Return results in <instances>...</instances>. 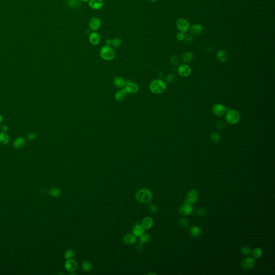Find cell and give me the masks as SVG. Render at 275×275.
I'll list each match as a JSON object with an SVG mask.
<instances>
[{
	"instance_id": "obj_1",
	"label": "cell",
	"mask_w": 275,
	"mask_h": 275,
	"mask_svg": "<svg viewBox=\"0 0 275 275\" xmlns=\"http://www.w3.org/2000/svg\"><path fill=\"white\" fill-rule=\"evenodd\" d=\"M136 198L139 202L147 204L151 201L152 194L148 189H142L136 192Z\"/></svg>"
},
{
	"instance_id": "obj_2",
	"label": "cell",
	"mask_w": 275,
	"mask_h": 275,
	"mask_svg": "<svg viewBox=\"0 0 275 275\" xmlns=\"http://www.w3.org/2000/svg\"><path fill=\"white\" fill-rule=\"evenodd\" d=\"M150 90L155 94H160L164 93L166 89V84L161 80H155L150 84Z\"/></svg>"
},
{
	"instance_id": "obj_3",
	"label": "cell",
	"mask_w": 275,
	"mask_h": 275,
	"mask_svg": "<svg viewBox=\"0 0 275 275\" xmlns=\"http://www.w3.org/2000/svg\"><path fill=\"white\" fill-rule=\"evenodd\" d=\"M240 114L235 110H229L226 112L225 119L226 121L230 124H238L240 121Z\"/></svg>"
},
{
	"instance_id": "obj_4",
	"label": "cell",
	"mask_w": 275,
	"mask_h": 275,
	"mask_svg": "<svg viewBox=\"0 0 275 275\" xmlns=\"http://www.w3.org/2000/svg\"><path fill=\"white\" fill-rule=\"evenodd\" d=\"M100 55L102 59L109 61L114 58L115 56L114 51L110 46L106 45L103 47L100 51Z\"/></svg>"
},
{
	"instance_id": "obj_5",
	"label": "cell",
	"mask_w": 275,
	"mask_h": 275,
	"mask_svg": "<svg viewBox=\"0 0 275 275\" xmlns=\"http://www.w3.org/2000/svg\"><path fill=\"white\" fill-rule=\"evenodd\" d=\"M176 27L179 32L186 33L188 31L190 28V24L188 21L185 19H178L176 23Z\"/></svg>"
},
{
	"instance_id": "obj_6",
	"label": "cell",
	"mask_w": 275,
	"mask_h": 275,
	"mask_svg": "<svg viewBox=\"0 0 275 275\" xmlns=\"http://www.w3.org/2000/svg\"><path fill=\"white\" fill-rule=\"evenodd\" d=\"M193 211L194 207L191 204L186 201L184 203L179 207V213L184 216H188L191 214L193 212Z\"/></svg>"
},
{
	"instance_id": "obj_7",
	"label": "cell",
	"mask_w": 275,
	"mask_h": 275,
	"mask_svg": "<svg viewBox=\"0 0 275 275\" xmlns=\"http://www.w3.org/2000/svg\"><path fill=\"white\" fill-rule=\"evenodd\" d=\"M228 110V109L221 104H216L214 105L212 108L213 114L217 116H222L225 114Z\"/></svg>"
},
{
	"instance_id": "obj_8",
	"label": "cell",
	"mask_w": 275,
	"mask_h": 275,
	"mask_svg": "<svg viewBox=\"0 0 275 275\" xmlns=\"http://www.w3.org/2000/svg\"><path fill=\"white\" fill-rule=\"evenodd\" d=\"M125 88L124 89L126 91V93L128 94H134L136 93L138 91L139 87L137 85V84L130 81H126V84L125 86Z\"/></svg>"
},
{
	"instance_id": "obj_9",
	"label": "cell",
	"mask_w": 275,
	"mask_h": 275,
	"mask_svg": "<svg viewBox=\"0 0 275 275\" xmlns=\"http://www.w3.org/2000/svg\"><path fill=\"white\" fill-rule=\"evenodd\" d=\"M198 192L195 189H192L188 192L186 201L190 204H194L198 201Z\"/></svg>"
},
{
	"instance_id": "obj_10",
	"label": "cell",
	"mask_w": 275,
	"mask_h": 275,
	"mask_svg": "<svg viewBox=\"0 0 275 275\" xmlns=\"http://www.w3.org/2000/svg\"><path fill=\"white\" fill-rule=\"evenodd\" d=\"M255 264V260L252 257H247L241 262V267L245 270L252 269Z\"/></svg>"
},
{
	"instance_id": "obj_11",
	"label": "cell",
	"mask_w": 275,
	"mask_h": 275,
	"mask_svg": "<svg viewBox=\"0 0 275 275\" xmlns=\"http://www.w3.org/2000/svg\"><path fill=\"white\" fill-rule=\"evenodd\" d=\"M78 264L76 261L73 259H68L65 263V267L66 269L69 272H74L77 268Z\"/></svg>"
},
{
	"instance_id": "obj_12",
	"label": "cell",
	"mask_w": 275,
	"mask_h": 275,
	"mask_svg": "<svg viewBox=\"0 0 275 275\" xmlns=\"http://www.w3.org/2000/svg\"><path fill=\"white\" fill-rule=\"evenodd\" d=\"M178 71L181 76L186 77L190 75L191 73V69L188 65H182L178 68Z\"/></svg>"
},
{
	"instance_id": "obj_13",
	"label": "cell",
	"mask_w": 275,
	"mask_h": 275,
	"mask_svg": "<svg viewBox=\"0 0 275 275\" xmlns=\"http://www.w3.org/2000/svg\"><path fill=\"white\" fill-rule=\"evenodd\" d=\"M89 25L91 30L93 31H97L101 25V22L99 18L93 17L90 20Z\"/></svg>"
},
{
	"instance_id": "obj_14",
	"label": "cell",
	"mask_w": 275,
	"mask_h": 275,
	"mask_svg": "<svg viewBox=\"0 0 275 275\" xmlns=\"http://www.w3.org/2000/svg\"><path fill=\"white\" fill-rule=\"evenodd\" d=\"M190 31L192 35L198 36L203 32V27L199 24H195L192 25L190 29Z\"/></svg>"
},
{
	"instance_id": "obj_15",
	"label": "cell",
	"mask_w": 275,
	"mask_h": 275,
	"mask_svg": "<svg viewBox=\"0 0 275 275\" xmlns=\"http://www.w3.org/2000/svg\"><path fill=\"white\" fill-rule=\"evenodd\" d=\"M89 5L93 9H100L103 6V2L102 0H90Z\"/></svg>"
},
{
	"instance_id": "obj_16",
	"label": "cell",
	"mask_w": 275,
	"mask_h": 275,
	"mask_svg": "<svg viewBox=\"0 0 275 275\" xmlns=\"http://www.w3.org/2000/svg\"><path fill=\"white\" fill-rule=\"evenodd\" d=\"M132 232L133 234H134L136 236H140L143 233H144L145 229L143 227L142 225L136 224L133 227Z\"/></svg>"
},
{
	"instance_id": "obj_17",
	"label": "cell",
	"mask_w": 275,
	"mask_h": 275,
	"mask_svg": "<svg viewBox=\"0 0 275 275\" xmlns=\"http://www.w3.org/2000/svg\"><path fill=\"white\" fill-rule=\"evenodd\" d=\"M190 233L193 237L198 238L202 234V230L198 226H194L190 229Z\"/></svg>"
},
{
	"instance_id": "obj_18",
	"label": "cell",
	"mask_w": 275,
	"mask_h": 275,
	"mask_svg": "<svg viewBox=\"0 0 275 275\" xmlns=\"http://www.w3.org/2000/svg\"><path fill=\"white\" fill-rule=\"evenodd\" d=\"M136 241V236L133 234H127L123 238L124 243L127 244H132Z\"/></svg>"
},
{
	"instance_id": "obj_19",
	"label": "cell",
	"mask_w": 275,
	"mask_h": 275,
	"mask_svg": "<svg viewBox=\"0 0 275 275\" xmlns=\"http://www.w3.org/2000/svg\"><path fill=\"white\" fill-rule=\"evenodd\" d=\"M228 54L224 50H220L216 54V58L220 62H224L228 59Z\"/></svg>"
},
{
	"instance_id": "obj_20",
	"label": "cell",
	"mask_w": 275,
	"mask_h": 275,
	"mask_svg": "<svg viewBox=\"0 0 275 275\" xmlns=\"http://www.w3.org/2000/svg\"><path fill=\"white\" fill-rule=\"evenodd\" d=\"M154 221L151 217L147 216L142 221V226L145 229H149L153 225Z\"/></svg>"
},
{
	"instance_id": "obj_21",
	"label": "cell",
	"mask_w": 275,
	"mask_h": 275,
	"mask_svg": "<svg viewBox=\"0 0 275 275\" xmlns=\"http://www.w3.org/2000/svg\"><path fill=\"white\" fill-rule=\"evenodd\" d=\"M89 41L93 45H97L100 41V36L97 32H92L89 36Z\"/></svg>"
},
{
	"instance_id": "obj_22",
	"label": "cell",
	"mask_w": 275,
	"mask_h": 275,
	"mask_svg": "<svg viewBox=\"0 0 275 275\" xmlns=\"http://www.w3.org/2000/svg\"><path fill=\"white\" fill-rule=\"evenodd\" d=\"M113 84L118 88H123L125 86L126 81L122 77H117L114 79Z\"/></svg>"
},
{
	"instance_id": "obj_23",
	"label": "cell",
	"mask_w": 275,
	"mask_h": 275,
	"mask_svg": "<svg viewBox=\"0 0 275 275\" xmlns=\"http://www.w3.org/2000/svg\"><path fill=\"white\" fill-rule=\"evenodd\" d=\"M25 142H26V141L24 138L19 137L15 140V141L14 142V146L16 149H22L25 145Z\"/></svg>"
},
{
	"instance_id": "obj_24",
	"label": "cell",
	"mask_w": 275,
	"mask_h": 275,
	"mask_svg": "<svg viewBox=\"0 0 275 275\" xmlns=\"http://www.w3.org/2000/svg\"><path fill=\"white\" fill-rule=\"evenodd\" d=\"M127 94V93H126V91L124 89L118 91L117 93L116 94L115 99L118 102H121L125 99Z\"/></svg>"
},
{
	"instance_id": "obj_25",
	"label": "cell",
	"mask_w": 275,
	"mask_h": 275,
	"mask_svg": "<svg viewBox=\"0 0 275 275\" xmlns=\"http://www.w3.org/2000/svg\"><path fill=\"white\" fill-rule=\"evenodd\" d=\"M106 44L108 46H110V45H112V46L114 47H118L121 44V39L119 38H114L113 40H111L110 39H108L106 40Z\"/></svg>"
},
{
	"instance_id": "obj_26",
	"label": "cell",
	"mask_w": 275,
	"mask_h": 275,
	"mask_svg": "<svg viewBox=\"0 0 275 275\" xmlns=\"http://www.w3.org/2000/svg\"><path fill=\"white\" fill-rule=\"evenodd\" d=\"M193 54L189 52L184 53L182 55L183 61L185 63L190 62L193 59Z\"/></svg>"
},
{
	"instance_id": "obj_27",
	"label": "cell",
	"mask_w": 275,
	"mask_h": 275,
	"mask_svg": "<svg viewBox=\"0 0 275 275\" xmlns=\"http://www.w3.org/2000/svg\"><path fill=\"white\" fill-rule=\"evenodd\" d=\"M82 268L84 272H90L93 269V266L89 262L85 261L82 263Z\"/></svg>"
},
{
	"instance_id": "obj_28",
	"label": "cell",
	"mask_w": 275,
	"mask_h": 275,
	"mask_svg": "<svg viewBox=\"0 0 275 275\" xmlns=\"http://www.w3.org/2000/svg\"><path fill=\"white\" fill-rule=\"evenodd\" d=\"M9 141V136L4 132L0 133V143L2 145H6Z\"/></svg>"
},
{
	"instance_id": "obj_29",
	"label": "cell",
	"mask_w": 275,
	"mask_h": 275,
	"mask_svg": "<svg viewBox=\"0 0 275 275\" xmlns=\"http://www.w3.org/2000/svg\"><path fill=\"white\" fill-rule=\"evenodd\" d=\"M67 4L72 8H77L80 6L81 2L80 0H67Z\"/></svg>"
},
{
	"instance_id": "obj_30",
	"label": "cell",
	"mask_w": 275,
	"mask_h": 275,
	"mask_svg": "<svg viewBox=\"0 0 275 275\" xmlns=\"http://www.w3.org/2000/svg\"><path fill=\"white\" fill-rule=\"evenodd\" d=\"M252 253L254 257L258 259L262 255L263 251L261 248L257 247L254 249Z\"/></svg>"
},
{
	"instance_id": "obj_31",
	"label": "cell",
	"mask_w": 275,
	"mask_h": 275,
	"mask_svg": "<svg viewBox=\"0 0 275 275\" xmlns=\"http://www.w3.org/2000/svg\"><path fill=\"white\" fill-rule=\"evenodd\" d=\"M151 239V236L149 235V234H146V233H143L140 236L139 240L141 242V244L143 243H147L149 242L150 241Z\"/></svg>"
},
{
	"instance_id": "obj_32",
	"label": "cell",
	"mask_w": 275,
	"mask_h": 275,
	"mask_svg": "<svg viewBox=\"0 0 275 275\" xmlns=\"http://www.w3.org/2000/svg\"><path fill=\"white\" fill-rule=\"evenodd\" d=\"M210 138L211 141L214 143L219 142L220 140V136L219 134L216 132L211 133L210 136Z\"/></svg>"
},
{
	"instance_id": "obj_33",
	"label": "cell",
	"mask_w": 275,
	"mask_h": 275,
	"mask_svg": "<svg viewBox=\"0 0 275 275\" xmlns=\"http://www.w3.org/2000/svg\"><path fill=\"white\" fill-rule=\"evenodd\" d=\"M241 253L244 255H249L252 253L251 248L249 246H244L241 248Z\"/></svg>"
},
{
	"instance_id": "obj_34",
	"label": "cell",
	"mask_w": 275,
	"mask_h": 275,
	"mask_svg": "<svg viewBox=\"0 0 275 275\" xmlns=\"http://www.w3.org/2000/svg\"><path fill=\"white\" fill-rule=\"evenodd\" d=\"M61 191L59 188H52L51 189L50 191V194L53 197H58L60 195Z\"/></svg>"
},
{
	"instance_id": "obj_35",
	"label": "cell",
	"mask_w": 275,
	"mask_h": 275,
	"mask_svg": "<svg viewBox=\"0 0 275 275\" xmlns=\"http://www.w3.org/2000/svg\"><path fill=\"white\" fill-rule=\"evenodd\" d=\"M183 40L186 44L191 45L194 42V38L190 34H187L184 35V39Z\"/></svg>"
},
{
	"instance_id": "obj_36",
	"label": "cell",
	"mask_w": 275,
	"mask_h": 275,
	"mask_svg": "<svg viewBox=\"0 0 275 275\" xmlns=\"http://www.w3.org/2000/svg\"><path fill=\"white\" fill-rule=\"evenodd\" d=\"M74 255V252L72 249H68L67 250L65 253V257L67 259H72Z\"/></svg>"
},
{
	"instance_id": "obj_37",
	"label": "cell",
	"mask_w": 275,
	"mask_h": 275,
	"mask_svg": "<svg viewBox=\"0 0 275 275\" xmlns=\"http://www.w3.org/2000/svg\"><path fill=\"white\" fill-rule=\"evenodd\" d=\"M170 62L174 65H179V57L175 55L171 56L170 58Z\"/></svg>"
},
{
	"instance_id": "obj_38",
	"label": "cell",
	"mask_w": 275,
	"mask_h": 275,
	"mask_svg": "<svg viewBox=\"0 0 275 275\" xmlns=\"http://www.w3.org/2000/svg\"><path fill=\"white\" fill-rule=\"evenodd\" d=\"M176 79H177V77L175 75L171 74L168 75L167 76V77H166V81H167V82L169 83V84H171V83L174 82L176 80Z\"/></svg>"
},
{
	"instance_id": "obj_39",
	"label": "cell",
	"mask_w": 275,
	"mask_h": 275,
	"mask_svg": "<svg viewBox=\"0 0 275 275\" xmlns=\"http://www.w3.org/2000/svg\"><path fill=\"white\" fill-rule=\"evenodd\" d=\"M179 225L183 228H186L189 225V222L188 220L185 218H182L179 220Z\"/></svg>"
},
{
	"instance_id": "obj_40",
	"label": "cell",
	"mask_w": 275,
	"mask_h": 275,
	"mask_svg": "<svg viewBox=\"0 0 275 275\" xmlns=\"http://www.w3.org/2000/svg\"><path fill=\"white\" fill-rule=\"evenodd\" d=\"M149 212L151 213H155L158 212V208L154 204H151L149 205Z\"/></svg>"
},
{
	"instance_id": "obj_41",
	"label": "cell",
	"mask_w": 275,
	"mask_h": 275,
	"mask_svg": "<svg viewBox=\"0 0 275 275\" xmlns=\"http://www.w3.org/2000/svg\"><path fill=\"white\" fill-rule=\"evenodd\" d=\"M225 123L223 121H219L216 123V129H218V130H221L223 129V128H224L225 127Z\"/></svg>"
},
{
	"instance_id": "obj_42",
	"label": "cell",
	"mask_w": 275,
	"mask_h": 275,
	"mask_svg": "<svg viewBox=\"0 0 275 275\" xmlns=\"http://www.w3.org/2000/svg\"><path fill=\"white\" fill-rule=\"evenodd\" d=\"M206 212L205 210H204L203 209H201V208H199L197 210V213L198 216H204V215L206 214Z\"/></svg>"
},
{
	"instance_id": "obj_43",
	"label": "cell",
	"mask_w": 275,
	"mask_h": 275,
	"mask_svg": "<svg viewBox=\"0 0 275 275\" xmlns=\"http://www.w3.org/2000/svg\"><path fill=\"white\" fill-rule=\"evenodd\" d=\"M184 35L185 34H184V33L179 32V33H178L177 34L176 38H177V40H179V41H182L183 39H184Z\"/></svg>"
},
{
	"instance_id": "obj_44",
	"label": "cell",
	"mask_w": 275,
	"mask_h": 275,
	"mask_svg": "<svg viewBox=\"0 0 275 275\" xmlns=\"http://www.w3.org/2000/svg\"><path fill=\"white\" fill-rule=\"evenodd\" d=\"M206 50H207V52L212 53L214 51L215 48L212 45H209L207 47Z\"/></svg>"
},
{
	"instance_id": "obj_45",
	"label": "cell",
	"mask_w": 275,
	"mask_h": 275,
	"mask_svg": "<svg viewBox=\"0 0 275 275\" xmlns=\"http://www.w3.org/2000/svg\"><path fill=\"white\" fill-rule=\"evenodd\" d=\"M36 138V134L34 133H29L28 135V139L29 140H33Z\"/></svg>"
},
{
	"instance_id": "obj_46",
	"label": "cell",
	"mask_w": 275,
	"mask_h": 275,
	"mask_svg": "<svg viewBox=\"0 0 275 275\" xmlns=\"http://www.w3.org/2000/svg\"><path fill=\"white\" fill-rule=\"evenodd\" d=\"M2 130H3V132H6L7 130H8V127L6 126H4L2 128Z\"/></svg>"
},
{
	"instance_id": "obj_47",
	"label": "cell",
	"mask_w": 275,
	"mask_h": 275,
	"mask_svg": "<svg viewBox=\"0 0 275 275\" xmlns=\"http://www.w3.org/2000/svg\"><path fill=\"white\" fill-rule=\"evenodd\" d=\"M2 119H3V118H2V116H1V114H0V124H1V123L2 122Z\"/></svg>"
},
{
	"instance_id": "obj_48",
	"label": "cell",
	"mask_w": 275,
	"mask_h": 275,
	"mask_svg": "<svg viewBox=\"0 0 275 275\" xmlns=\"http://www.w3.org/2000/svg\"><path fill=\"white\" fill-rule=\"evenodd\" d=\"M81 1H84V2H87V1H90V0H81Z\"/></svg>"
},
{
	"instance_id": "obj_49",
	"label": "cell",
	"mask_w": 275,
	"mask_h": 275,
	"mask_svg": "<svg viewBox=\"0 0 275 275\" xmlns=\"http://www.w3.org/2000/svg\"><path fill=\"white\" fill-rule=\"evenodd\" d=\"M150 1H151V2H155V1H156L157 0H150Z\"/></svg>"
}]
</instances>
